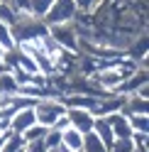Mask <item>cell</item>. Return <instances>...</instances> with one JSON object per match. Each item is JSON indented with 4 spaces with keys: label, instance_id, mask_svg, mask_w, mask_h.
I'll return each mask as SVG.
<instances>
[{
    "label": "cell",
    "instance_id": "cell-1",
    "mask_svg": "<svg viewBox=\"0 0 149 152\" xmlns=\"http://www.w3.org/2000/svg\"><path fill=\"white\" fill-rule=\"evenodd\" d=\"M10 32H12L15 47H22V44H30V42H37V39H42V37H46L49 34V27L42 20L32 17L30 12H25V15L15 17V22L10 25Z\"/></svg>",
    "mask_w": 149,
    "mask_h": 152
},
{
    "label": "cell",
    "instance_id": "cell-2",
    "mask_svg": "<svg viewBox=\"0 0 149 152\" xmlns=\"http://www.w3.org/2000/svg\"><path fill=\"white\" fill-rule=\"evenodd\" d=\"M32 110H34L37 125L51 128L54 123H56L64 113H66V106L61 103V98H39V101L32 106Z\"/></svg>",
    "mask_w": 149,
    "mask_h": 152
},
{
    "label": "cell",
    "instance_id": "cell-3",
    "mask_svg": "<svg viewBox=\"0 0 149 152\" xmlns=\"http://www.w3.org/2000/svg\"><path fill=\"white\" fill-rule=\"evenodd\" d=\"M76 15H78V10H76V3H73V0H54L51 7H49V12L44 15L42 22H44L46 27L69 25V22L76 20Z\"/></svg>",
    "mask_w": 149,
    "mask_h": 152
},
{
    "label": "cell",
    "instance_id": "cell-4",
    "mask_svg": "<svg viewBox=\"0 0 149 152\" xmlns=\"http://www.w3.org/2000/svg\"><path fill=\"white\" fill-rule=\"evenodd\" d=\"M49 37L61 47V49L78 52V34H76V27H73L71 22L69 25H54V27H49Z\"/></svg>",
    "mask_w": 149,
    "mask_h": 152
},
{
    "label": "cell",
    "instance_id": "cell-5",
    "mask_svg": "<svg viewBox=\"0 0 149 152\" xmlns=\"http://www.w3.org/2000/svg\"><path fill=\"white\" fill-rule=\"evenodd\" d=\"M66 118H69V125L78 130L81 135H88L93 130V120H95L90 110H83V108H66Z\"/></svg>",
    "mask_w": 149,
    "mask_h": 152
},
{
    "label": "cell",
    "instance_id": "cell-6",
    "mask_svg": "<svg viewBox=\"0 0 149 152\" xmlns=\"http://www.w3.org/2000/svg\"><path fill=\"white\" fill-rule=\"evenodd\" d=\"M139 88H147V69H139L137 66V71L129 74L127 79L115 88V96H132V93H137Z\"/></svg>",
    "mask_w": 149,
    "mask_h": 152
},
{
    "label": "cell",
    "instance_id": "cell-7",
    "mask_svg": "<svg viewBox=\"0 0 149 152\" xmlns=\"http://www.w3.org/2000/svg\"><path fill=\"white\" fill-rule=\"evenodd\" d=\"M34 123H37L34 120V110L32 108H20V110H15L10 115V120H7V130H10L12 135H22V132L27 128H32Z\"/></svg>",
    "mask_w": 149,
    "mask_h": 152
},
{
    "label": "cell",
    "instance_id": "cell-8",
    "mask_svg": "<svg viewBox=\"0 0 149 152\" xmlns=\"http://www.w3.org/2000/svg\"><path fill=\"white\" fill-rule=\"evenodd\" d=\"M122 96H105V98H98V103L93 106V118H108L113 113H122Z\"/></svg>",
    "mask_w": 149,
    "mask_h": 152
},
{
    "label": "cell",
    "instance_id": "cell-9",
    "mask_svg": "<svg viewBox=\"0 0 149 152\" xmlns=\"http://www.w3.org/2000/svg\"><path fill=\"white\" fill-rule=\"evenodd\" d=\"M105 120H108L110 130H113L115 140H129L132 137V128H129V120H127L125 113H113V115H108Z\"/></svg>",
    "mask_w": 149,
    "mask_h": 152
},
{
    "label": "cell",
    "instance_id": "cell-10",
    "mask_svg": "<svg viewBox=\"0 0 149 152\" xmlns=\"http://www.w3.org/2000/svg\"><path fill=\"white\" fill-rule=\"evenodd\" d=\"M125 103H122V113L125 115H147L149 113V103L147 98L137 96V93H132V96H122Z\"/></svg>",
    "mask_w": 149,
    "mask_h": 152
},
{
    "label": "cell",
    "instance_id": "cell-11",
    "mask_svg": "<svg viewBox=\"0 0 149 152\" xmlns=\"http://www.w3.org/2000/svg\"><path fill=\"white\" fill-rule=\"evenodd\" d=\"M90 132L103 142L108 150H110V145L115 142V135H113V130H110V125H108L105 118H95V120H93V130H90Z\"/></svg>",
    "mask_w": 149,
    "mask_h": 152
},
{
    "label": "cell",
    "instance_id": "cell-12",
    "mask_svg": "<svg viewBox=\"0 0 149 152\" xmlns=\"http://www.w3.org/2000/svg\"><path fill=\"white\" fill-rule=\"evenodd\" d=\"M83 137H86V135H81L78 130L69 128V130L61 132V147L69 150V152H81V147H83Z\"/></svg>",
    "mask_w": 149,
    "mask_h": 152
},
{
    "label": "cell",
    "instance_id": "cell-13",
    "mask_svg": "<svg viewBox=\"0 0 149 152\" xmlns=\"http://www.w3.org/2000/svg\"><path fill=\"white\" fill-rule=\"evenodd\" d=\"M17 83H15V79H12V74L10 71H5V74H0V96H5V98H12V96H17Z\"/></svg>",
    "mask_w": 149,
    "mask_h": 152
},
{
    "label": "cell",
    "instance_id": "cell-14",
    "mask_svg": "<svg viewBox=\"0 0 149 152\" xmlns=\"http://www.w3.org/2000/svg\"><path fill=\"white\" fill-rule=\"evenodd\" d=\"M54 0H30V15L37 17V20H44V15L49 12Z\"/></svg>",
    "mask_w": 149,
    "mask_h": 152
},
{
    "label": "cell",
    "instance_id": "cell-15",
    "mask_svg": "<svg viewBox=\"0 0 149 152\" xmlns=\"http://www.w3.org/2000/svg\"><path fill=\"white\" fill-rule=\"evenodd\" d=\"M20 52V49H17ZM17 69H22V71H27L30 76H34V74H39V66H37V61L32 59L30 54H25V52H20V56H17Z\"/></svg>",
    "mask_w": 149,
    "mask_h": 152
},
{
    "label": "cell",
    "instance_id": "cell-16",
    "mask_svg": "<svg viewBox=\"0 0 149 152\" xmlns=\"http://www.w3.org/2000/svg\"><path fill=\"white\" fill-rule=\"evenodd\" d=\"M81 152H108V147L100 142L93 132H88L86 137H83V147H81Z\"/></svg>",
    "mask_w": 149,
    "mask_h": 152
},
{
    "label": "cell",
    "instance_id": "cell-17",
    "mask_svg": "<svg viewBox=\"0 0 149 152\" xmlns=\"http://www.w3.org/2000/svg\"><path fill=\"white\" fill-rule=\"evenodd\" d=\"M73 3H76V10L81 15H93L100 5L105 3V0H73Z\"/></svg>",
    "mask_w": 149,
    "mask_h": 152
},
{
    "label": "cell",
    "instance_id": "cell-18",
    "mask_svg": "<svg viewBox=\"0 0 149 152\" xmlns=\"http://www.w3.org/2000/svg\"><path fill=\"white\" fill-rule=\"evenodd\" d=\"M25 145H27V142L22 140V135H12V132H10L0 152H20V150H25Z\"/></svg>",
    "mask_w": 149,
    "mask_h": 152
},
{
    "label": "cell",
    "instance_id": "cell-19",
    "mask_svg": "<svg viewBox=\"0 0 149 152\" xmlns=\"http://www.w3.org/2000/svg\"><path fill=\"white\" fill-rule=\"evenodd\" d=\"M46 130H49V128H42V125H37V123H34L32 128H27V130L22 132V140H25V142H34V140H44V135H46Z\"/></svg>",
    "mask_w": 149,
    "mask_h": 152
},
{
    "label": "cell",
    "instance_id": "cell-20",
    "mask_svg": "<svg viewBox=\"0 0 149 152\" xmlns=\"http://www.w3.org/2000/svg\"><path fill=\"white\" fill-rule=\"evenodd\" d=\"M42 142H44V147L49 150V152L59 150V147H61V132H56V130H51V128H49V130H46V135H44V140H42Z\"/></svg>",
    "mask_w": 149,
    "mask_h": 152
},
{
    "label": "cell",
    "instance_id": "cell-21",
    "mask_svg": "<svg viewBox=\"0 0 149 152\" xmlns=\"http://www.w3.org/2000/svg\"><path fill=\"white\" fill-rule=\"evenodd\" d=\"M0 49H15V42H12V32H10V25L0 22Z\"/></svg>",
    "mask_w": 149,
    "mask_h": 152
},
{
    "label": "cell",
    "instance_id": "cell-22",
    "mask_svg": "<svg viewBox=\"0 0 149 152\" xmlns=\"http://www.w3.org/2000/svg\"><path fill=\"white\" fill-rule=\"evenodd\" d=\"M132 132H149V118L147 115H127Z\"/></svg>",
    "mask_w": 149,
    "mask_h": 152
},
{
    "label": "cell",
    "instance_id": "cell-23",
    "mask_svg": "<svg viewBox=\"0 0 149 152\" xmlns=\"http://www.w3.org/2000/svg\"><path fill=\"white\" fill-rule=\"evenodd\" d=\"M132 145L139 152H149V132H132Z\"/></svg>",
    "mask_w": 149,
    "mask_h": 152
},
{
    "label": "cell",
    "instance_id": "cell-24",
    "mask_svg": "<svg viewBox=\"0 0 149 152\" xmlns=\"http://www.w3.org/2000/svg\"><path fill=\"white\" fill-rule=\"evenodd\" d=\"M5 5L15 12V17H17V15H25V12H30V0H7Z\"/></svg>",
    "mask_w": 149,
    "mask_h": 152
},
{
    "label": "cell",
    "instance_id": "cell-25",
    "mask_svg": "<svg viewBox=\"0 0 149 152\" xmlns=\"http://www.w3.org/2000/svg\"><path fill=\"white\" fill-rule=\"evenodd\" d=\"M108 152H135V145H132V140H115Z\"/></svg>",
    "mask_w": 149,
    "mask_h": 152
},
{
    "label": "cell",
    "instance_id": "cell-26",
    "mask_svg": "<svg viewBox=\"0 0 149 152\" xmlns=\"http://www.w3.org/2000/svg\"><path fill=\"white\" fill-rule=\"evenodd\" d=\"M0 22H5V25H12L15 22V12L7 5H0Z\"/></svg>",
    "mask_w": 149,
    "mask_h": 152
},
{
    "label": "cell",
    "instance_id": "cell-27",
    "mask_svg": "<svg viewBox=\"0 0 149 152\" xmlns=\"http://www.w3.org/2000/svg\"><path fill=\"white\" fill-rule=\"evenodd\" d=\"M25 152H49V150L44 147L42 140H34V142H27L25 145Z\"/></svg>",
    "mask_w": 149,
    "mask_h": 152
},
{
    "label": "cell",
    "instance_id": "cell-28",
    "mask_svg": "<svg viewBox=\"0 0 149 152\" xmlns=\"http://www.w3.org/2000/svg\"><path fill=\"white\" fill-rule=\"evenodd\" d=\"M71 125H69V118H66V113H64V115L56 120V123H54V125H51V130H56V132H64V130H69Z\"/></svg>",
    "mask_w": 149,
    "mask_h": 152
},
{
    "label": "cell",
    "instance_id": "cell-29",
    "mask_svg": "<svg viewBox=\"0 0 149 152\" xmlns=\"http://www.w3.org/2000/svg\"><path fill=\"white\" fill-rule=\"evenodd\" d=\"M7 135H10V132H0V150H3V145H5V140H7Z\"/></svg>",
    "mask_w": 149,
    "mask_h": 152
},
{
    "label": "cell",
    "instance_id": "cell-30",
    "mask_svg": "<svg viewBox=\"0 0 149 152\" xmlns=\"http://www.w3.org/2000/svg\"><path fill=\"white\" fill-rule=\"evenodd\" d=\"M3 54H5V49H0V64H3Z\"/></svg>",
    "mask_w": 149,
    "mask_h": 152
},
{
    "label": "cell",
    "instance_id": "cell-31",
    "mask_svg": "<svg viewBox=\"0 0 149 152\" xmlns=\"http://www.w3.org/2000/svg\"><path fill=\"white\" fill-rule=\"evenodd\" d=\"M56 152H69V150H64V147H59V150H56Z\"/></svg>",
    "mask_w": 149,
    "mask_h": 152
},
{
    "label": "cell",
    "instance_id": "cell-32",
    "mask_svg": "<svg viewBox=\"0 0 149 152\" xmlns=\"http://www.w3.org/2000/svg\"><path fill=\"white\" fill-rule=\"evenodd\" d=\"M5 3H7V0H0V5H5Z\"/></svg>",
    "mask_w": 149,
    "mask_h": 152
},
{
    "label": "cell",
    "instance_id": "cell-33",
    "mask_svg": "<svg viewBox=\"0 0 149 152\" xmlns=\"http://www.w3.org/2000/svg\"><path fill=\"white\" fill-rule=\"evenodd\" d=\"M20 152H25V150H20Z\"/></svg>",
    "mask_w": 149,
    "mask_h": 152
},
{
    "label": "cell",
    "instance_id": "cell-34",
    "mask_svg": "<svg viewBox=\"0 0 149 152\" xmlns=\"http://www.w3.org/2000/svg\"><path fill=\"white\" fill-rule=\"evenodd\" d=\"M135 152H139V150H135Z\"/></svg>",
    "mask_w": 149,
    "mask_h": 152
},
{
    "label": "cell",
    "instance_id": "cell-35",
    "mask_svg": "<svg viewBox=\"0 0 149 152\" xmlns=\"http://www.w3.org/2000/svg\"><path fill=\"white\" fill-rule=\"evenodd\" d=\"M54 152H56V150H54Z\"/></svg>",
    "mask_w": 149,
    "mask_h": 152
}]
</instances>
